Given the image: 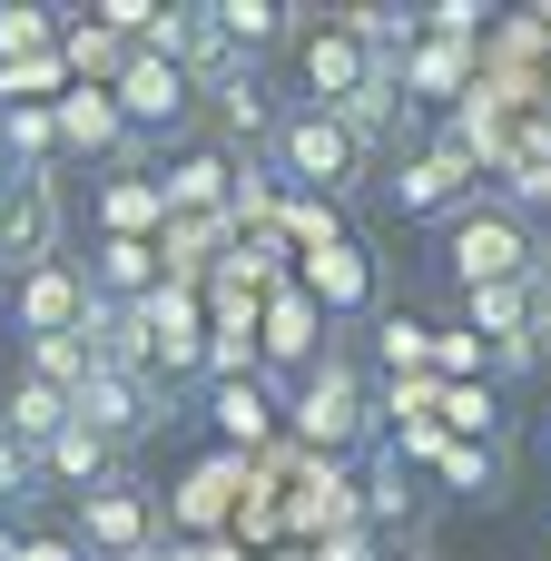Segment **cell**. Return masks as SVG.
<instances>
[{
	"instance_id": "cell-1",
	"label": "cell",
	"mask_w": 551,
	"mask_h": 561,
	"mask_svg": "<svg viewBox=\"0 0 551 561\" xmlns=\"http://www.w3.org/2000/svg\"><path fill=\"white\" fill-rule=\"evenodd\" d=\"M266 168H276L296 197H345V187L365 178V148H355V128H345L335 108H286L276 138H266Z\"/></svg>"
},
{
	"instance_id": "cell-2",
	"label": "cell",
	"mask_w": 551,
	"mask_h": 561,
	"mask_svg": "<svg viewBox=\"0 0 551 561\" xmlns=\"http://www.w3.org/2000/svg\"><path fill=\"white\" fill-rule=\"evenodd\" d=\"M365 385H355V365L345 355H325V365H306L296 375V394H286V434L315 454V463H345L355 444H365Z\"/></svg>"
},
{
	"instance_id": "cell-3",
	"label": "cell",
	"mask_w": 551,
	"mask_h": 561,
	"mask_svg": "<svg viewBox=\"0 0 551 561\" xmlns=\"http://www.w3.org/2000/svg\"><path fill=\"white\" fill-rule=\"evenodd\" d=\"M444 266H454V286L473 296V286H513V276H542V256H532V227L513 217V207H463L454 217V237H444Z\"/></svg>"
},
{
	"instance_id": "cell-4",
	"label": "cell",
	"mask_w": 551,
	"mask_h": 561,
	"mask_svg": "<svg viewBox=\"0 0 551 561\" xmlns=\"http://www.w3.org/2000/svg\"><path fill=\"white\" fill-rule=\"evenodd\" d=\"M89 266H69V256H49V266H30V276H10V335H30V345H49V335H79L89 325Z\"/></svg>"
},
{
	"instance_id": "cell-5",
	"label": "cell",
	"mask_w": 551,
	"mask_h": 561,
	"mask_svg": "<svg viewBox=\"0 0 551 561\" xmlns=\"http://www.w3.org/2000/svg\"><path fill=\"white\" fill-rule=\"evenodd\" d=\"M79 424H89L99 444H118V454H128L138 434H158V424H168V385H158V375H108V365H99V375L79 385Z\"/></svg>"
},
{
	"instance_id": "cell-6",
	"label": "cell",
	"mask_w": 551,
	"mask_h": 561,
	"mask_svg": "<svg viewBox=\"0 0 551 561\" xmlns=\"http://www.w3.org/2000/svg\"><path fill=\"white\" fill-rule=\"evenodd\" d=\"M0 256H10V276H30V266L59 256V197H49V168H10V187H0Z\"/></svg>"
},
{
	"instance_id": "cell-7",
	"label": "cell",
	"mask_w": 551,
	"mask_h": 561,
	"mask_svg": "<svg viewBox=\"0 0 551 561\" xmlns=\"http://www.w3.org/2000/svg\"><path fill=\"white\" fill-rule=\"evenodd\" d=\"M108 99L128 108V128H138V138H168V128H187V108H197L187 69H177V59H158V49H128V69H118V89H108Z\"/></svg>"
},
{
	"instance_id": "cell-8",
	"label": "cell",
	"mask_w": 551,
	"mask_h": 561,
	"mask_svg": "<svg viewBox=\"0 0 551 561\" xmlns=\"http://www.w3.org/2000/svg\"><path fill=\"white\" fill-rule=\"evenodd\" d=\"M158 542V503H148V483H99L89 503H79V552H99V561H128V552H148Z\"/></svg>"
},
{
	"instance_id": "cell-9",
	"label": "cell",
	"mask_w": 551,
	"mask_h": 561,
	"mask_svg": "<svg viewBox=\"0 0 551 561\" xmlns=\"http://www.w3.org/2000/svg\"><path fill=\"white\" fill-rule=\"evenodd\" d=\"M473 178H483V168H473L454 138H434V148H414V158L394 168V207H404V217H444V207L463 217V207H473Z\"/></svg>"
},
{
	"instance_id": "cell-10",
	"label": "cell",
	"mask_w": 551,
	"mask_h": 561,
	"mask_svg": "<svg viewBox=\"0 0 551 561\" xmlns=\"http://www.w3.org/2000/svg\"><path fill=\"white\" fill-rule=\"evenodd\" d=\"M296 59H306V108H345V99L375 79V49H365L345 20H335V30H306V49H296Z\"/></svg>"
},
{
	"instance_id": "cell-11",
	"label": "cell",
	"mask_w": 551,
	"mask_h": 561,
	"mask_svg": "<svg viewBox=\"0 0 551 561\" xmlns=\"http://www.w3.org/2000/svg\"><path fill=\"white\" fill-rule=\"evenodd\" d=\"M49 108H59V148H79V158H138V148H148L108 89H69V99H49Z\"/></svg>"
},
{
	"instance_id": "cell-12",
	"label": "cell",
	"mask_w": 551,
	"mask_h": 561,
	"mask_svg": "<svg viewBox=\"0 0 551 561\" xmlns=\"http://www.w3.org/2000/svg\"><path fill=\"white\" fill-rule=\"evenodd\" d=\"M256 345H266L276 365H296V375L325 365V306H315L306 286H276V296L256 306Z\"/></svg>"
},
{
	"instance_id": "cell-13",
	"label": "cell",
	"mask_w": 551,
	"mask_h": 561,
	"mask_svg": "<svg viewBox=\"0 0 551 561\" xmlns=\"http://www.w3.org/2000/svg\"><path fill=\"white\" fill-rule=\"evenodd\" d=\"M168 217H237V158L227 148H187L168 178H158Z\"/></svg>"
},
{
	"instance_id": "cell-14",
	"label": "cell",
	"mask_w": 551,
	"mask_h": 561,
	"mask_svg": "<svg viewBox=\"0 0 551 561\" xmlns=\"http://www.w3.org/2000/svg\"><path fill=\"white\" fill-rule=\"evenodd\" d=\"M168 276H158V237H99L89 256V296L99 306H148Z\"/></svg>"
},
{
	"instance_id": "cell-15",
	"label": "cell",
	"mask_w": 551,
	"mask_h": 561,
	"mask_svg": "<svg viewBox=\"0 0 551 561\" xmlns=\"http://www.w3.org/2000/svg\"><path fill=\"white\" fill-rule=\"evenodd\" d=\"M296 286H306V296H315L325 316H365V306H375V256H365V247L345 237V247L306 256V276H296Z\"/></svg>"
},
{
	"instance_id": "cell-16",
	"label": "cell",
	"mask_w": 551,
	"mask_h": 561,
	"mask_svg": "<svg viewBox=\"0 0 551 561\" xmlns=\"http://www.w3.org/2000/svg\"><path fill=\"white\" fill-rule=\"evenodd\" d=\"M0 424L30 444V454H49L69 424H79V394H59V385H39V375H20L10 394H0Z\"/></svg>"
},
{
	"instance_id": "cell-17",
	"label": "cell",
	"mask_w": 551,
	"mask_h": 561,
	"mask_svg": "<svg viewBox=\"0 0 551 561\" xmlns=\"http://www.w3.org/2000/svg\"><path fill=\"white\" fill-rule=\"evenodd\" d=\"M39 483H59V493H79V503H89L99 483H118V444H99L89 424H69V434L39 454Z\"/></svg>"
},
{
	"instance_id": "cell-18",
	"label": "cell",
	"mask_w": 551,
	"mask_h": 561,
	"mask_svg": "<svg viewBox=\"0 0 551 561\" xmlns=\"http://www.w3.org/2000/svg\"><path fill=\"white\" fill-rule=\"evenodd\" d=\"M207 424L227 434V454H256V444L286 424V404H276L266 385H217V394H207Z\"/></svg>"
},
{
	"instance_id": "cell-19",
	"label": "cell",
	"mask_w": 551,
	"mask_h": 561,
	"mask_svg": "<svg viewBox=\"0 0 551 561\" xmlns=\"http://www.w3.org/2000/svg\"><path fill=\"white\" fill-rule=\"evenodd\" d=\"M237 493H256V463H246V454H217V463H197V473L177 483V523H197V533H207V523H227V503H237Z\"/></svg>"
},
{
	"instance_id": "cell-20",
	"label": "cell",
	"mask_w": 551,
	"mask_h": 561,
	"mask_svg": "<svg viewBox=\"0 0 551 561\" xmlns=\"http://www.w3.org/2000/svg\"><path fill=\"white\" fill-rule=\"evenodd\" d=\"M355 513H365L355 463H315V454H306V503H296V523H306V533H355Z\"/></svg>"
},
{
	"instance_id": "cell-21",
	"label": "cell",
	"mask_w": 551,
	"mask_h": 561,
	"mask_svg": "<svg viewBox=\"0 0 551 561\" xmlns=\"http://www.w3.org/2000/svg\"><path fill=\"white\" fill-rule=\"evenodd\" d=\"M345 30L375 49V69H404V59L424 49V10H394V0H365V10H345Z\"/></svg>"
},
{
	"instance_id": "cell-22",
	"label": "cell",
	"mask_w": 551,
	"mask_h": 561,
	"mask_svg": "<svg viewBox=\"0 0 551 561\" xmlns=\"http://www.w3.org/2000/svg\"><path fill=\"white\" fill-rule=\"evenodd\" d=\"M335 118H345V128H355V148L375 158V148L394 138V118H404V69H375V79H365V89H355Z\"/></svg>"
},
{
	"instance_id": "cell-23",
	"label": "cell",
	"mask_w": 551,
	"mask_h": 561,
	"mask_svg": "<svg viewBox=\"0 0 551 561\" xmlns=\"http://www.w3.org/2000/svg\"><path fill=\"white\" fill-rule=\"evenodd\" d=\"M454 89H473V39H424L404 59V99H454Z\"/></svg>"
},
{
	"instance_id": "cell-24",
	"label": "cell",
	"mask_w": 551,
	"mask_h": 561,
	"mask_svg": "<svg viewBox=\"0 0 551 561\" xmlns=\"http://www.w3.org/2000/svg\"><path fill=\"white\" fill-rule=\"evenodd\" d=\"M276 247H296V256H325V247H345V217H335V197H296V187H286Z\"/></svg>"
},
{
	"instance_id": "cell-25",
	"label": "cell",
	"mask_w": 551,
	"mask_h": 561,
	"mask_svg": "<svg viewBox=\"0 0 551 561\" xmlns=\"http://www.w3.org/2000/svg\"><path fill=\"white\" fill-rule=\"evenodd\" d=\"M276 118H286V108H266V79H256V69L217 89V128H227V138H276Z\"/></svg>"
},
{
	"instance_id": "cell-26",
	"label": "cell",
	"mask_w": 551,
	"mask_h": 561,
	"mask_svg": "<svg viewBox=\"0 0 551 561\" xmlns=\"http://www.w3.org/2000/svg\"><path fill=\"white\" fill-rule=\"evenodd\" d=\"M49 148H59V108H49V99H20V108L0 118V158H20V168H39Z\"/></svg>"
},
{
	"instance_id": "cell-27",
	"label": "cell",
	"mask_w": 551,
	"mask_h": 561,
	"mask_svg": "<svg viewBox=\"0 0 551 561\" xmlns=\"http://www.w3.org/2000/svg\"><path fill=\"white\" fill-rule=\"evenodd\" d=\"M99 217H108V237H148V227L168 237V197H158V178H118Z\"/></svg>"
},
{
	"instance_id": "cell-28",
	"label": "cell",
	"mask_w": 551,
	"mask_h": 561,
	"mask_svg": "<svg viewBox=\"0 0 551 561\" xmlns=\"http://www.w3.org/2000/svg\"><path fill=\"white\" fill-rule=\"evenodd\" d=\"M217 20H227V39H237L246 59H266V49L286 39V20H296V10H276V0H217Z\"/></svg>"
},
{
	"instance_id": "cell-29",
	"label": "cell",
	"mask_w": 551,
	"mask_h": 561,
	"mask_svg": "<svg viewBox=\"0 0 551 561\" xmlns=\"http://www.w3.org/2000/svg\"><path fill=\"white\" fill-rule=\"evenodd\" d=\"M69 30H59V10H0V69H20V59H49Z\"/></svg>"
},
{
	"instance_id": "cell-30",
	"label": "cell",
	"mask_w": 551,
	"mask_h": 561,
	"mask_svg": "<svg viewBox=\"0 0 551 561\" xmlns=\"http://www.w3.org/2000/svg\"><path fill=\"white\" fill-rule=\"evenodd\" d=\"M30 375H39V385H59V394H79L99 365H89V345H79V335H49V345H30Z\"/></svg>"
},
{
	"instance_id": "cell-31",
	"label": "cell",
	"mask_w": 551,
	"mask_h": 561,
	"mask_svg": "<svg viewBox=\"0 0 551 561\" xmlns=\"http://www.w3.org/2000/svg\"><path fill=\"white\" fill-rule=\"evenodd\" d=\"M493 424H503V414H493V385H444V434H454V444H473V434L493 444Z\"/></svg>"
},
{
	"instance_id": "cell-32",
	"label": "cell",
	"mask_w": 551,
	"mask_h": 561,
	"mask_svg": "<svg viewBox=\"0 0 551 561\" xmlns=\"http://www.w3.org/2000/svg\"><path fill=\"white\" fill-rule=\"evenodd\" d=\"M375 355H384L394 375H414V365H434V325H414V316H384V325H375Z\"/></svg>"
},
{
	"instance_id": "cell-33",
	"label": "cell",
	"mask_w": 551,
	"mask_h": 561,
	"mask_svg": "<svg viewBox=\"0 0 551 561\" xmlns=\"http://www.w3.org/2000/svg\"><path fill=\"white\" fill-rule=\"evenodd\" d=\"M444 483L493 503V493H503V454H493V444H454V454H444Z\"/></svg>"
},
{
	"instance_id": "cell-34",
	"label": "cell",
	"mask_w": 551,
	"mask_h": 561,
	"mask_svg": "<svg viewBox=\"0 0 551 561\" xmlns=\"http://www.w3.org/2000/svg\"><path fill=\"white\" fill-rule=\"evenodd\" d=\"M424 39H473V49H483V10H473V0H434V10H424Z\"/></svg>"
},
{
	"instance_id": "cell-35",
	"label": "cell",
	"mask_w": 551,
	"mask_h": 561,
	"mask_svg": "<svg viewBox=\"0 0 551 561\" xmlns=\"http://www.w3.org/2000/svg\"><path fill=\"white\" fill-rule=\"evenodd\" d=\"M30 483H39V454H30V444H20V434L0 424V503H20Z\"/></svg>"
},
{
	"instance_id": "cell-36",
	"label": "cell",
	"mask_w": 551,
	"mask_h": 561,
	"mask_svg": "<svg viewBox=\"0 0 551 561\" xmlns=\"http://www.w3.org/2000/svg\"><path fill=\"white\" fill-rule=\"evenodd\" d=\"M473 365H483V335H434V375L444 385H463Z\"/></svg>"
},
{
	"instance_id": "cell-37",
	"label": "cell",
	"mask_w": 551,
	"mask_h": 561,
	"mask_svg": "<svg viewBox=\"0 0 551 561\" xmlns=\"http://www.w3.org/2000/svg\"><path fill=\"white\" fill-rule=\"evenodd\" d=\"M10 561H89V552H79V542H59V533H49V542H20V552H10Z\"/></svg>"
},
{
	"instance_id": "cell-38",
	"label": "cell",
	"mask_w": 551,
	"mask_h": 561,
	"mask_svg": "<svg viewBox=\"0 0 551 561\" xmlns=\"http://www.w3.org/2000/svg\"><path fill=\"white\" fill-rule=\"evenodd\" d=\"M315 561H365V533H325V542H315Z\"/></svg>"
},
{
	"instance_id": "cell-39",
	"label": "cell",
	"mask_w": 551,
	"mask_h": 561,
	"mask_svg": "<svg viewBox=\"0 0 551 561\" xmlns=\"http://www.w3.org/2000/svg\"><path fill=\"white\" fill-rule=\"evenodd\" d=\"M128 561H187V552H177V542H148V552H128Z\"/></svg>"
}]
</instances>
